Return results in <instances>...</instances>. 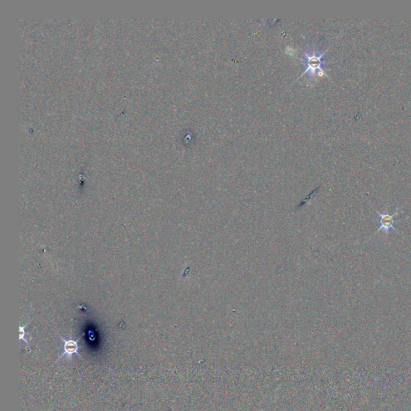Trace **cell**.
<instances>
[{
	"instance_id": "6da1fadb",
	"label": "cell",
	"mask_w": 411,
	"mask_h": 411,
	"mask_svg": "<svg viewBox=\"0 0 411 411\" xmlns=\"http://www.w3.org/2000/svg\"><path fill=\"white\" fill-rule=\"evenodd\" d=\"M376 212H377L380 226L373 235L377 234L379 232H382V231L386 234H388L389 232L391 230L398 232V230L396 229L395 224L398 223V218L403 213L401 208H397L393 214H390L388 212L382 213V212H378V211H376Z\"/></svg>"
},
{
	"instance_id": "5b68a950",
	"label": "cell",
	"mask_w": 411,
	"mask_h": 411,
	"mask_svg": "<svg viewBox=\"0 0 411 411\" xmlns=\"http://www.w3.org/2000/svg\"></svg>"
},
{
	"instance_id": "7a4b0ae2",
	"label": "cell",
	"mask_w": 411,
	"mask_h": 411,
	"mask_svg": "<svg viewBox=\"0 0 411 411\" xmlns=\"http://www.w3.org/2000/svg\"><path fill=\"white\" fill-rule=\"evenodd\" d=\"M60 338L63 341V352H62V354L57 358L56 362L59 361L60 359L64 357H67L68 359H72L74 355H77L78 357L82 358L81 356L79 353V349H80L79 342H80L81 337H80L78 340H74L72 337L65 339L63 336H60Z\"/></svg>"
},
{
	"instance_id": "3957f363",
	"label": "cell",
	"mask_w": 411,
	"mask_h": 411,
	"mask_svg": "<svg viewBox=\"0 0 411 411\" xmlns=\"http://www.w3.org/2000/svg\"><path fill=\"white\" fill-rule=\"evenodd\" d=\"M325 53L320 55L311 54L306 55L307 68L305 69V73H309L311 75H313L319 71L321 72V64H322V57Z\"/></svg>"
},
{
	"instance_id": "277c9868",
	"label": "cell",
	"mask_w": 411,
	"mask_h": 411,
	"mask_svg": "<svg viewBox=\"0 0 411 411\" xmlns=\"http://www.w3.org/2000/svg\"><path fill=\"white\" fill-rule=\"evenodd\" d=\"M28 324H29V323H27V324H26L25 325H23V326H20V341H23V342L25 343L26 346H27V348L28 349L30 352L31 350H30L29 341L27 340V333L26 332V328L27 327Z\"/></svg>"
}]
</instances>
